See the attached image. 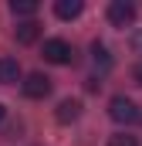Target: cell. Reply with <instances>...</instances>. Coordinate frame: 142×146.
<instances>
[{
    "label": "cell",
    "mask_w": 142,
    "mask_h": 146,
    "mask_svg": "<svg viewBox=\"0 0 142 146\" xmlns=\"http://www.w3.org/2000/svg\"><path fill=\"white\" fill-rule=\"evenodd\" d=\"M14 37H17V44H34L37 37H41V24L37 21H24V24H17Z\"/></svg>",
    "instance_id": "7"
},
{
    "label": "cell",
    "mask_w": 142,
    "mask_h": 146,
    "mask_svg": "<svg viewBox=\"0 0 142 146\" xmlns=\"http://www.w3.org/2000/svg\"><path fill=\"white\" fill-rule=\"evenodd\" d=\"M20 88H24L27 99H44V95H51V78H47L44 72H31L24 82H20Z\"/></svg>",
    "instance_id": "4"
},
{
    "label": "cell",
    "mask_w": 142,
    "mask_h": 146,
    "mask_svg": "<svg viewBox=\"0 0 142 146\" xmlns=\"http://www.w3.org/2000/svg\"><path fill=\"white\" fill-rule=\"evenodd\" d=\"M132 78H135V85H142V61H135V68H132Z\"/></svg>",
    "instance_id": "13"
},
{
    "label": "cell",
    "mask_w": 142,
    "mask_h": 146,
    "mask_svg": "<svg viewBox=\"0 0 142 146\" xmlns=\"http://www.w3.org/2000/svg\"><path fill=\"white\" fill-rule=\"evenodd\" d=\"M44 61H51V65H74V48H71L64 37H51V41H44Z\"/></svg>",
    "instance_id": "2"
},
{
    "label": "cell",
    "mask_w": 142,
    "mask_h": 146,
    "mask_svg": "<svg viewBox=\"0 0 142 146\" xmlns=\"http://www.w3.org/2000/svg\"><path fill=\"white\" fill-rule=\"evenodd\" d=\"M85 88H88V92H98V88H102V82H98V78H88V82H85Z\"/></svg>",
    "instance_id": "14"
},
{
    "label": "cell",
    "mask_w": 142,
    "mask_h": 146,
    "mask_svg": "<svg viewBox=\"0 0 142 146\" xmlns=\"http://www.w3.org/2000/svg\"><path fill=\"white\" fill-rule=\"evenodd\" d=\"M17 82H20L17 58H0V85H17Z\"/></svg>",
    "instance_id": "6"
},
{
    "label": "cell",
    "mask_w": 142,
    "mask_h": 146,
    "mask_svg": "<svg viewBox=\"0 0 142 146\" xmlns=\"http://www.w3.org/2000/svg\"><path fill=\"white\" fill-rule=\"evenodd\" d=\"M78 115H81V102H78V99H64V102H58V109H54V119L64 122V126L74 122Z\"/></svg>",
    "instance_id": "5"
},
{
    "label": "cell",
    "mask_w": 142,
    "mask_h": 146,
    "mask_svg": "<svg viewBox=\"0 0 142 146\" xmlns=\"http://www.w3.org/2000/svg\"><path fill=\"white\" fill-rule=\"evenodd\" d=\"M10 10H14V17H34V14H37V3H34V0H14Z\"/></svg>",
    "instance_id": "10"
},
{
    "label": "cell",
    "mask_w": 142,
    "mask_h": 146,
    "mask_svg": "<svg viewBox=\"0 0 142 146\" xmlns=\"http://www.w3.org/2000/svg\"><path fill=\"white\" fill-rule=\"evenodd\" d=\"M129 44H132V51H135V54H142V27L132 34V41H129Z\"/></svg>",
    "instance_id": "12"
},
{
    "label": "cell",
    "mask_w": 142,
    "mask_h": 146,
    "mask_svg": "<svg viewBox=\"0 0 142 146\" xmlns=\"http://www.w3.org/2000/svg\"><path fill=\"white\" fill-rule=\"evenodd\" d=\"M3 115H7V109H3V106H0V122H3Z\"/></svg>",
    "instance_id": "15"
},
{
    "label": "cell",
    "mask_w": 142,
    "mask_h": 146,
    "mask_svg": "<svg viewBox=\"0 0 142 146\" xmlns=\"http://www.w3.org/2000/svg\"><path fill=\"white\" fill-rule=\"evenodd\" d=\"M108 115H112L115 122H125V126H132V122H139V119H142L139 106H135L132 99H125V95H112V102H108Z\"/></svg>",
    "instance_id": "1"
},
{
    "label": "cell",
    "mask_w": 142,
    "mask_h": 146,
    "mask_svg": "<svg viewBox=\"0 0 142 146\" xmlns=\"http://www.w3.org/2000/svg\"><path fill=\"white\" fill-rule=\"evenodd\" d=\"M91 58H95V68H98L102 75L112 68V54H108V48L102 44V41H95V44H91Z\"/></svg>",
    "instance_id": "9"
},
{
    "label": "cell",
    "mask_w": 142,
    "mask_h": 146,
    "mask_svg": "<svg viewBox=\"0 0 142 146\" xmlns=\"http://www.w3.org/2000/svg\"><path fill=\"white\" fill-rule=\"evenodd\" d=\"M81 10H85V3H81V0H58V3H54V14H58L61 21H74Z\"/></svg>",
    "instance_id": "8"
},
{
    "label": "cell",
    "mask_w": 142,
    "mask_h": 146,
    "mask_svg": "<svg viewBox=\"0 0 142 146\" xmlns=\"http://www.w3.org/2000/svg\"><path fill=\"white\" fill-rule=\"evenodd\" d=\"M108 146H139V136H132V133H115V136H108Z\"/></svg>",
    "instance_id": "11"
},
{
    "label": "cell",
    "mask_w": 142,
    "mask_h": 146,
    "mask_svg": "<svg viewBox=\"0 0 142 146\" xmlns=\"http://www.w3.org/2000/svg\"><path fill=\"white\" fill-rule=\"evenodd\" d=\"M108 24L112 27H129L132 21H135V3H129V0H112L105 10Z\"/></svg>",
    "instance_id": "3"
}]
</instances>
